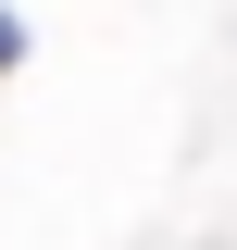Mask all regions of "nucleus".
Segmentation results:
<instances>
[{"instance_id": "nucleus-1", "label": "nucleus", "mask_w": 237, "mask_h": 250, "mask_svg": "<svg viewBox=\"0 0 237 250\" xmlns=\"http://www.w3.org/2000/svg\"><path fill=\"white\" fill-rule=\"evenodd\" d=\"M13 62H25V25H13V13H0V75H13Z\"/></svg>"}]
</instances>
